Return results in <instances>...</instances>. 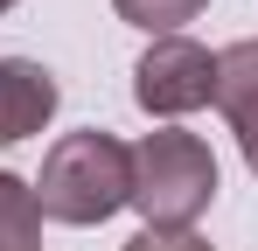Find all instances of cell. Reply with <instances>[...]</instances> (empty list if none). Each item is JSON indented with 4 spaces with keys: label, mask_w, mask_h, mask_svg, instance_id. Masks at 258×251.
<instances>
[{
    "label": "cell",
    "mask_w": 258,
    "mask_h": 251,
    "mask_svg": "<svg viewBox=\"0 0 258 251\" xmlns=\"http://www.w3.org/2000/svg\"><path fill=\"white\" fill-rule=\"evenodd\" d=\"M210 105L230 119V133L258 112V35L216 49V91H210Z\"/></svg>",
    "instance_id": "obj_5"
},
{
    "label": "cell",
    "mask_w": 258,
    "mask_h": 251,
    "mask_svg": "<svg viewBox=\"0 0 258 251\" xmlns=\"http://www.w3.org/2000/svg\"><path fill=\"white\" fill-rule=\"evenodd\" d=\"M119 7V21H133V28H147V35H174L181 21H196L210 0H112Z\"/></svg>",
    "instance_id": "obj_7"
},
{
    "label": "cell",
    "mask_w": 258,
    "mask_h": 251,
    "mask_svg": "<svg viewBox=\"0 0 258 251\" xmlns=\"http://www.w3.org/2000/svg\"><path fill=\"white\" fill-rule=\"evenodd\" d=\"M56 77H49L42 63H28V56H0V147H14V140H28V133H42L56 119Z\"/></svg>",
    "instance_id": "obj_4"
},
{
    "label": "cell",
    "mask_w": 258,
    "mask_h": 251,
    "mask_svg": "<svg viewBox=\"0 0 258 251\" xmlns=\"http://www.w3.org/2000/svg\"><path fill=\"white\" fill-rule=\"evenodd\" d=\"M119 251H216V244H203L196 230H140V237L119 244Z\"/></svg>",
    "instance_id": "obj_8"
},
{
    "label": "cell",
    "mask_w": 258,
    "mask_h": 251,
    "mask_svg": "<svg viewBox=\"0 0 258 251\" xmlns=\"http://www.w3.org/2000/svg\"><path fill=\"white\" fill-rule=\"evenodd\" d=\"M126 154H133V196L126 203L147 216V230H196V216L216 196V154L181 126L147 133Z\"/></svg>",
    "instance_id": "obj_2"
},
{
    "label": "cell",
    "mask_w": 258,
    "mask_h": 251,
    "mask_svg": "<svg viewBox=\"0 0 258 251\" xmlns=\"http://www.w3.org/2000/svg\"><path fill=\"white\" fill-rule=\"evenodd\" d=\"M237 147H244V167L258 174V112H251L244 126H237Z\"/></svg>",
    "instance_id": "obj_9"
},
{
    "label": "cell",
    "mask_w": 258,
    "mask_h": 251,
    "mask_svg": "<svg viewBox=\"0 0 258 251\" xmlns=\"http://www.w3.org/2000/svg\"><path fill=\"white\" fill-rule=\"evenodd\" d=\"M7 7H14V0H0V14H7Z\"/></svg>",
    "instance_id": "obj_10"
},
{
    "label": "cell",
    "mask_w": 258,
    "mask_h": 251,
    "mask_svg": "<svg viewBox=\"0 0 258 251\" xmlns=\"http://www.w3.org/2000/svg\"><path fill=\"white\" fill-rule=\"evenodd\" d=\"M0 251H42V209L21 174H0Z\"/></svg>",
    "instance_id": "obj_6"
},
{
    "label": "cell",
    "mask_w": 258,
    "mask_h": 251,
    "mask_svg": "<svg viewBox=\"0 0 258 251\" xmlns=\"http://www.w3.org/2000/svg\"><path fill=\"white\" fill-rule=\"evenodd\" d=\"M216 91V56L188 35H154V49L133 63V98L154 119H188Z\"/></svg>",
    "instance_id": "obj_3"
},
{
    "label": "cell",
    "mask_w": 258,
    "mask_h": 251,
    "mask_svg": "<svg viewBox=\"0 0 258 251\" xmlns=\"http://www.w3.org/2000/svg\"><path fill=\"white\" fill-rule=\"evenodd\" d=\"M133 196V154L112 140V133H63L56 147L42 154V181H35V209H42L49 223H105V216H119Z\"/></svg>",
    "instance_id": "obj_1"
}]
</instances>
